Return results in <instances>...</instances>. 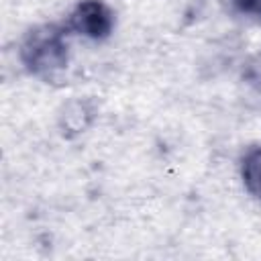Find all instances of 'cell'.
<instances>
[{
  "label": "cell",
  "instance_id": "obj_1",
  "mask_svg": "<svg viewBox=\"0 0 261 261\" xmlns=\"http://www.w3.org/2000/svg\"><path fill=\"white\" fill-rule=\"evenodd\" d=\"M24 65L37 75H53L67 63V47L57 27H39L31 31L20 47Z\"/></svg>",
  "mask_w": 261,
  "mask_h": 261
},
{
  "label": "cell",
  "instance_id": "obj_4",
  "mask_svg": "<svg viewBox=\"0 0 261 261\" xmlns=\"http://www.w3.org/2000/svg\"><path fill=\"white\" fill-rule=\"evenodd\" d=\"M234 4L245 12L261 14V0H234Z\"/></svg>",
  "mask_w": 261,
  "mask_h": 261
},
{
  "label": "cell",
  "instance_id": "obj_3",
  "mask_svg": "<svg viewBox=\"0 0 261 261\" xmlns=\"http://www.w3.org/2000/svg\"><path fill=\"white\" fill-rule=\"evenodd\" d=\"M243 181L247 190L261 198V147L253 149L243 161Z\"/></svg>",
  "mask_w": 261,
  "mask_h": 261
},
{
  "label": "cell",
  "instance_id": "obj_2",
  "mask_svg": "<svg viewBox=\"0 0 261 261\" xmlns=\"http://www.w3.org/2000/svg\"><path fill=\"white\" fill-rule=\"evenodd\" d=\"M69 24L73 31H77L90 39H104L112 31L114 16L104 2L84 0L75 6Z\"/></svg>",
  "mask_w": 261,
  "mask_h": 261
}]
</instances>
